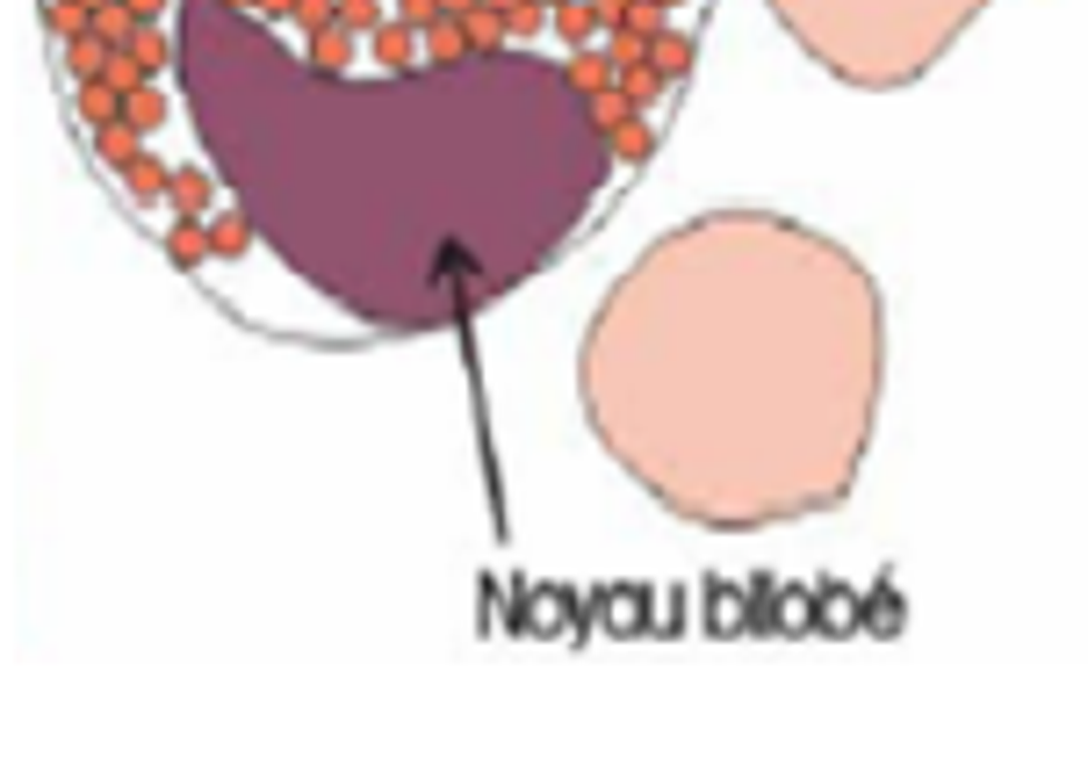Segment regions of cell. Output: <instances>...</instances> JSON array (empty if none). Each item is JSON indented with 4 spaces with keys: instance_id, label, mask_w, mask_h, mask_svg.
Here are the masks:
<instances>
[{
    "instance_id": "obj_1",
    "label": "cell",
    "mask_w": 1088,
    "mask_h": 772,
    "mask_svg": "<svg viewBox=\"0 0 1088 772\" xmlns=\"http://www.w3.org/2000/svg\"><path fill=\"white\" fill-rule=\"evenodd\" d=\"M411 51H419V37H411L404 22H375V58L382 66H411Z\"/></svg>"
},
{
    "instance_id": "obj_2",
    "label": "cell",
    "mask_w": 1088,
    "mask_h": 772,
    "mask_svg": "<svg viewBox=\"0 0 1088 772\" xmlns=\"http://www.w3.org/2000/svg\"><path fill=\"white\" fill-rule=\"evenodd\" d=\"M166 195H174V209H180V217L209 209V180H203V174H166Z\"/></svg>"
},
{
    "instance_id": "obj_3",
    "label": "cell",
    "mask_w": 1088,
    "mask_h": 772,
    "mask_svg": "<svg viewBox=\"0 0 1088 772\" xmlns=\"http://www.w3.org/2000/svg\"><path fill=\"white\" fill-rule=\"evenodd\" d=\"M556 22H562V37H570V43H585L591 29H599V0H562Z\"/></svg>"
},
{
    "instance_id": "obj_4",
    "label": "cell",
    "mask_w": 1088,
    "mask_h": 772,
    "mask_svg": "<svg viewBox=\"0 0 1088 772\" xmlns=\"http://www.w3.org/2000/svg\"><path fill=\"white\" fill-rule=\"evenodd\" d=\"M209 253H224V261H238L245 253V217H217V232H203Z\"/></svg>"
},
{
    "instance_id": "obj_5",
    "label": "cell",
    "mask_w": 1088,
    "mask_h": 772,
    "mask_svg": "<svg viewBox=\"0 0 1088 772\" xmlns=\"http://www.w3.org/2000/svg\"><path fill=\"white\" fill-rule=\"evenodd\" d=\"M332 14H340V29H375L382 22L375 0H332Z\"/></svg>"
},
{
    "instance_id": "obj_6",
    "label": "cell",
    "mask_w": 1088,
    "mask_h": 772,
    "mask_svg": "<svg viewBox=\"0 0 1088 772\" xmlns=\"http://www.w3.org/2000/svg\"><path fill=\"white\" fill-rule=\"evenodd\" d=\"M166 246H174V261H203V253H209V238H203V232H195V224H188V217H180V232H174V238H166Z\"/></svg>"
},
{
    "instance_id": "obj_7",
    "label": "cell",
    "mask_w": 1088,
    "mask_h": 772,
    "mask_svg": "<svg viewBox=\"0 0 1088 772\" xmlns=\"http://www.w3.org/2000/svg\"><path fill=\"white\" fill-rule=\"evenodd\" d=\"M346 51H354L346 29H317V66H346Z\"/></svg>"
},
{
    "instance_id": "obj_8",
    "label": "cell",
    "mask_w": 1088,
    "mask_h": 772,
    "mask_svg": "<svg viewBox=\"0 0 1088 772\" xmlns=\"http://www.w3.org/2000/svg\"><path fill=\"white\" fill-rule=\"evenodd\" d=\"M288 14H296L303 29H325L332 22V0H288Z\"/></svg>"
},
{
    "instance_id": "obj_9",
    "label": "cell",
    "mask_w": 1088,
    "mask_h": 772,
    "mask_svg": "<svg viewBox=\"0 0 1088 772\" xmlns=\"http://www.w3.org/2000/svg\"><path fill=\"white\" fill-rule=\"evenodd\" d=\"M130 188H137V195H159V188H166V174H159L151 159H130Z\"/></svg>"
},
{
    "instance_id": "obj_10",
    "label": "cell",
    "mask_w": 1088,
    "mask_h": 772,
    "mask_svg": "<svg viewBox=\"0 0 1088 772\" xmlns=\"http://www.w3.org/2000/svg\"><path fill=\"white\" fill-rule=\"evenodd\" d=\"M541 29V0H512V37H533Z\"/></svg>"
},
{
    "instance_id": "obj_11",
    "label": "cell",
    "mask_w": 1088,
    "mask_h": 772,
    "mask_svg": "<svg viewBox=\"0 0 1088 772\" xmlns=\"http://www.w3.org/2000/svg\"><path fill=\"white\" fill-rule=\"evenodd\" d=\"M685 58H693V43H685V37H664V66H670V72H678V66H685Z\"/></svg>"
}]
</instances>
